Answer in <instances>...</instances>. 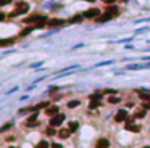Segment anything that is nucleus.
<instances>
[{
	"mask_svg": "<svg viewBox=\"0 0 150 148\" xmlns=\"http://www.w3.org/2000/svg\"><path fill=\"white\" fill-rule=\"evenodd\" d=\"M49 147V143H47V142H39V143L36 145V148H47Z\"/></svg>",
	"mask_w": 150,
	"mask_h": 148,
	"instance_id": "nucleus-16",
	"label": "nucleus"
},
{
	"mask_svg": "<svg viewBox=\"0 0 150 148\" xmlns=\"http://www.w3.org/2000/svg\"><path fill=\"white\" fill-rule=\"evenodd\" d=\"M77 105H79V102H69V103H68L69 108H74V106H77Z\"/></svg>",
	"mask_w": 150,
	"mask_h": 148,
	"instance_id": "nucleus-21",
	"label": "nucleus"
},
{
	"mask_svg": "<svg viewBox=\"0 0 150 148\" xmlns=\"http://www.w3.org/2000/svg\"><path fill=\"white\" fill-rule=\"evenodd\" d=\"M31 31H33V28H28V29H24V31L21 32V36H26V34H29Z\"/></svg>",
	"mask_w": 150,
	"mask_h": 148,
	"instance_id": "nucleus-22",
	"label": "nucleus"
},
{
	"mask_svg": "<svg viewBox=\"0 0 150 148\" xmlns=\"http://www.w3.org/2000/svg\"><path fill=\"white\" fill-rule=\"evenodd\" d=\"M126 129H128V131H131V132H139V131H140V127H139V126H134V124H131V122L126 124Z\"/></svg>",
	"mask_w": 150,
	"mask_h": 148,
	"instance_id": "nucleus-7",
	"label": "nucleus"
},
{
	"mask_svg": "<svg viewBox=\"0 0 150 148\" xmlns=\"http://www.w3.org/2000/svg\"><path fill=\"white\" fill-rule=\"evenodd\" d=\"M69 132H71L69 129H61V131L58 132V135H60L61 139H68V137H69Z\"/></svg>",
	"mask_w": 150,
	"mask_h": 148,
	"instance_id": "nucleus-9",
	"label": "nucleus"
},
{
	"mask_svg": "<svg viewBox=\"0 0 150 148\" xmlns=\"http://www.w3.org/2000/svg\"><path fill=\"white\" fill-rule=\"evenodd\" d=\"M29 10V5L24 3V2H20V3L16 5V10L10 15V16H16V15H20V13H26Z\"/></svg>",
	"mask_w": 150,
	"mask_h": 148,
	"instance_id": "nucleus-1",
	"label": "nucleus"
},
{
	"mask_svg": "<svg viewBox=\"0 0 150 148\" xmlns=\"http://www.w3.org/2000/svg\"><path fill=\"white\" fill-rule=\"evenodd\" d=\"M103 2H105V3H113L115 0H103Z\"/></svg>",
	"mask_w": 150,
	"mask_h": 148,
	"instance_id": "nucleus-27",
	"label": "nucleus"
},
{
	"mask_svg": "<svg viewBox=\"0 0 150 148\" xmlns=\"http://www.w3.org/2000/svg\"><path fill=\"white\" fill-rule=\"evenodd\" d=\"M12 0H0V7H3V5H8Z\"/></svg>",
	"mask_w": 150,
	"mask_h": 148,
	"instance_id": "nucleus-23",
	"label": "nucleus"
},
{
	"mask_svg": "<svg viewBox=\"0 0 150 148\" xmlns=\"http://www.w3.org/2000/svg\"><path fill=\"white\" fill-rule=\"evenodd\" d=\"M98 13L100 11H98L97 8H90L84 13V18H95V16H98Z\"/></svg>",
	"mask_w": 150,
	"mask_h": 148,
	"instance_id": "nucleus-4",
	"label": "nucleus"
},
{
	"mask_svg": "<svg viewBox=\"0 0 150 148\" xmlns=\"http://www.w3.org/2000/svg\"><path fill=\"white\" fill-rule=\"evenodd\" d=\"M52 148H63V147H61L60 143H53V145H52Z\"/></svg>",
	"mask_w": 150,
	"mask_h": 148,
	"instance_id": "nucleus-25",
	"label": "nucleus"
},
{
	"mask_svg": "<svg viewBox=\"0 0 150 148\" xmlns=\"http://www.w3.org/2000/svg\"><path fill=\"white\" fill-rule=\"evenodd\" d=\"M108 140H107V139H100V140H98V142H97V143H95V148H108Z\"/></svg>",
	"mask_w": 150,
	"mask_h": 148,
	"instance_id": "nucleus-6",
	"label": "nucleus"
},
{
	"mask_svg": "<svg viewBox=\"0 0 150 148\" xmlns=\"http://www.w3.org/2000/svg\"><path fill=\"white\" fill-rule=\"evenodd\" d=\"M58 114V108L57 106H52V108H49V110H47V116H57Z\"/></svg>",
	"mask_w": 150,
	"mask_h": 148,
	"instance_id": "nucleus-8",
	"label": "nucleus"
},
{
	"mask_svg": "<svg viewBox=\"0 0 150 148\" xmlns=\"http://www.w3.org/2000/svg\"><path fill=\"white\" fill-rule=\"evenodd\" d=\"M108 102L110 103H118V102H119V98H118V97H110Z\"/></svg>",
	"mask_w": 150,
	"mask_h": 148,
	"instance_id": "nucleus-19",
	"label": "nucleus"
},
{
	"mask_svg": "<svg viewBox=\"0 0 150 148\" xmlns=\"http://www.w3.org/2000/svg\"><path fill=\"white\" fill-rule=\"evenodd\" d=\"M47 106H49V103H47V102H42V103H39V105H36V106H33L31 110L37 111V110H41V108H47Z\"/></svg>",
	"mask_w": 150,
	"mask_h": 148,
	"instance_id": "nucleus-11",
	"label": "nucleus"
},
{
	"mask_svg": "<svg viewBox=\"0 0 150 148\" xmlns=\"http://www.w3.org/2000/svg\"><path fill=\"white\" fill-rule=\"evenodd\" d=\"M13 40L12 39H3V40H0V47H7V45H12Z\"/></svg>",
	"mask_w": 150,
	"mask_h": 148,
	"instance_id": "nucleus-12",
	"label": "nucleus"
},
{
	"mask_svg": "<svg viewBox=\"0 0 150 148\" xmlns=\"http://www.w3.org/2000/svg\"><path fill=\"white\" fill-rule=\"evenodd\" d=\"M98 105H100V100H92V102H90V108H92V110L94 108H97Z\"/></svg>",
	"mask_w": 150,
	"mask_h": 148,
	"instance_id": "nucleus-15",
	"label": "nucleus"
},
{
	"mask_svg": "<svg viewBox=\"0 0 150 148\" xmlns=\"http://www.w3.org/2000/svg\"><path fill=\"white\" fill-rule=\"evenodd\" d=\"M150 108V103H144V110H149Z\"/></svg>",
	"mask_w": 150,
	"mask_h": 148,
	"instance_id": "nucleus-26",
	"label": "nucleus"
},
{
	"mask_svg": "<svg viewBox=\"0 0 150 148\" xmlns=\"http://www.w3.org/2000/svg\"><path fill=\"white\" fill-rule=\"evenodd\" d=\"M140 98H142V100H149V102H150V94H145V92H142V94H140Z\"/></svg>",
	"mask_w": 150,
	"mask_h": 148,
	"instance_id": "nucleus-17",
	"label": "nucleus"
},
{
	"mask_svg": "<svg viewBox=\"0 0 150 148\" xmlns=\"http://www.w3.org/2000/svg\"><path fill=\"white\" fill-rule=\"evenodd\" d=\"M77 129V122H69V131L73 132V131H76Z\"/></svg>",
	"mask_w": 150,
	"mask_h": 148,
	"instance_id": "nucleus-18",
	"label": "nucleus"
},
{
	"mask_svg": "<svg viewBox=\"0 0 150 148\" xmlns=\"http://www.w3.org/2000/svg\"><path fill=\"white\" fill-rule=\"evenodd\" d=\"M5 20V15H2V13H0V21H3Z\"/></svg>",
	"mask_w": 150,
	"mask_h": 148,
	"instance_id": "nucleus-28",
	"label": "nucleus"
},
{
	"mask_svg": "<svg viewBox=\"0 0 150 148\" xmlns=\"http://www.w3.org/2000/svg\"><path fill=\"white\" fill-rule=\"evenodd\" d=\"M136 118H144L145 116V110H139V111H136Z\"/></svg>",
	"mask_w": 150,
	"mask_h": 148,
	"instance_id": "nucleus-14",
	"label": "nucleus"
},
{
	"mask_svg": "<svg viewBox=\"0 0 150 148\" xmlns=\"http://www.w3.org/2000/svg\"><path fill=\"white\" fill-rule=\"evenodd\" d=\"M47 26H50V28H58V26H63V20H50V21H47Z\"/></svg>",
	"mask_w": 150,
	"mask_h": 148,
	"instance_id": "nucleus-5",
	"label": "nucleus"
},
{
	"mask_svg": "<svg viewBox=\"0 0 150 148\" xmlns=\"http://www.w3.org/2000/svg\"><path fill=\"white\" fill-rule=\"evenodd\" d=\"M47 135H55V131H53V127L47 129Z\"/></svg>",
	"mask_w": 150,
	"mask_h": 148,
	"instance_id": "nucleus-20",
	"label": "nucleus"
},
{
	"mask_svg": "<svg viewBox=\"0 0 150 148\" xmlns=\"http://www.w3.org/2000/svg\"><path fill=\"white\" fill-rule=\"evenodd\" d=\"M34 124H37V118H36V114L31 116V118L28 119V126H34Z\"/></svg>",
	"mask_w": 150,
	"mask_h": 148,
	"instance_id": "nucleus-13",
	"label": "nucleus"
},
{
	"mask_svg": "<svg viewBox=\"0 0 150 148\" xmlns=\"http://www.w3.org/2000/svg\"><path fill=\"white\" fill-rule=\"evenodd\" d=\"M126 119H128V113H126L124 110L118 111L116 116H115V121H116V122H123V121H126Z\"/></svg>",
	"mask_w": 150,
	"mask_h": 148,
	"instance_id": "nucleus-3",
	"label": "nucleus"
},
{
	"mask_svg": "<svg viewBox=\"0 0 150 148\" xmlns=\"http://www.w3.org/2000/svg\"><path fill=\"white\" fill-rule=\"evenodd\" d=\"M65 121V116L63 114H57V116H53L52 119H50V126L52 127H57V126H61V122Z\"/></svg>",
	"mask_w": 150,
	"mask_h": 148,
	"instance_id": "nucleus-2",
	"label": "nucleus"
},
{
	"mask_svg": "<svg viewBox=\"0 0 150 148\" xmlns=\"http://www.w3.org/2000/svg\"><path fill=\"white\" fill-rule=\"evenodd\" d=\"M12 148H15V147H12Z\"/></svg>",
	"mask_w": 150,
	"mask_h": 148,
	"instance_id": "nucleus-30",
	"label": "nucleus"
},
{
	"mask_svg": "<svg viewBox=\"0 0 150 148\" xmlns=\"http://www.w3.org/2000/svg\"><path fill=\"white\" fill-rule=\"evenodd\" d=\"M42 16H39V15H34V16H29V18H26V23H34L36 24L37 21L41 20Z\"/></svg>",
	"mask_w": 150,
	"mask_h": 148,
	"instance_id": "nucleus-10",
	"label": "nucleus"
},
{
	"mask_svg": "<svg viewBox=\"0 0 150 148\" xmlns=\"http://www.w3.org/2000/svg\"><path fill=\"white\" fill-rule=\"evenodd\" d=\"M87 2H92V0H87Z\"/></svg>",
	"mask_w": 150,
	"mask_h": 148,
	"instance_id": "nucleus-29",
	"label": "nucleus"
},
{
	"mask_svg": "<svg viewBox=\"0 0 150 148\" xmlns=\"http://www.w3.org/2000/svg\"><path fill=\"white\" fill-rule=\"evenodd\" d=\"M79 23V21H81V16H74V18H71V23Z\"/></svg>",
	"mask_w": 150,
	"mask_h": 148,
	"instance_id": "nucleus-24",
	"label": "nucleus"
}]
</instances>
